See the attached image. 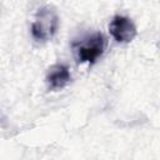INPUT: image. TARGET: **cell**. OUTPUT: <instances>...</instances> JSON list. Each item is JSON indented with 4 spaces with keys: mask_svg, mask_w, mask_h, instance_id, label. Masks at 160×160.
<instances>
[{
    "mask_svg": "<svg viewBox=\"0 0 160 160\" xmlns=\"http://www.w3.org/2000/svg\"><path fill=\"white\" fill-rule=\"evenodd\" d=\"M71 48L78 62L94 64L104 52L105 38L101 32H92L74 40Z\"/></svg>",
    "mask_w": 160,
    "mask_h": 160,
    "instance_id": "cell-1",
    "label": "cell"
},
{
    "mask_svg": "<svg viewBox=\"0 0 160 160\" xmlns=\"http://www.w3.org/2000/svg\"><path fill=\"white\" fill-rule=\"evenodd\" d=\"M59 18L51 6H42L35 14L31 24V35L36 41H48L58 31Z\"/></svg>",
    "mask_w": 160,
    "mask_h": 160,
    "instance_id": "cell-2",
    "label": "cell"
},
{
    "mask_svg": "<svg viewBox=\"0 0 160 160\" xmlns=\"http://www.w3.org/2000/svg\"><path fill=\"white\" fill-rule=\"evenodd\" d=\"M109 32L115 41L124 44L132 41L138 35V30L132 20L122 15H115L111 19L109 24Z\"/></svg>",
    "mask_w": 160,
    "mask_h": 160,
    "instance_id": "cell-3",
    "label": "cell"
},
{
    "mask_svg": "<svg viewBox=\"0 0 160 160\" xmlns=\"http://www.w3.org/2000/svg\"><path fill=\"white\" fill-rule=\"evenodd\" d=\"M45 80L49 90H52V91L60 90L70 82L71 80L70 70L64 64H55L49 69Z\"/></svg>",
    "mask_w": 160,
    "mask_h": 160,
    "instance_id": "cell-4",
    "label": "cell"
}]
</instances>
